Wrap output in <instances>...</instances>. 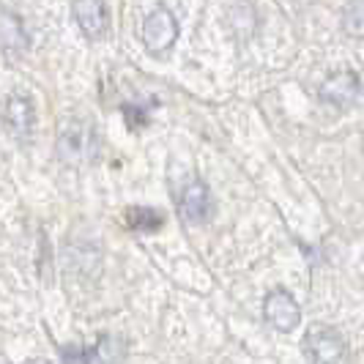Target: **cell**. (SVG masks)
Listing matches in <instances>:
<instances>
[{
    "label": "cell",
    "mask_w": 364,
    "mask_h": 364,
    "mask_svg": "<svg viewBox=\"0 0 364 364\" xmlns=\"http://www.w3.org/2000/svg\"><path fill=\"white\" fill-rule=\"evenodd\" d=\"M55 151H58V159L63 164L93 162L96 154H99V137L93 132L91 121H80V118L66 121L58 132Z\"/></svg>",
    "instance_id": "1"
},
{
    "label": "cell",
    "mask_w": 364,
    "mask_h": 364,
    "mask_svg": "<svg viewBox=\"0 0 364 364\" xmlns=\"http://www.w3.org/2000/svg\"><path fill=\"white\" fill-rule=\"evenodd\" d=\"M124 353H127L124 340H118L112 334H102L93 348H80V346L60 348L63 364H121L124 362Z\"/></svg>",
    "instance_id": "2"
},
{
    "label": "cell",
    "mask_w": 364,
    "mask_h": 364,
    "mask_svg": "<svg viewBox=\"0 0 364 364\" xmlns=\"http://www.w3.org/2000/svg\"><path fill=\"white\" fill-rule=\"evenodd\" d=\"M178 38V19L173 17L164 6H156L143 22V44L148 53H167Z\"/></svg>",
    "instance_id": "3"
},
{
    "label": "cell",
    "mask_w": 364,
    "mask_h": 364,
    "mask_svg": "<svg viewBox=\"0 0 364 364\" xmlns=\"http://www.w3.org/2000/svg\"><path fill=\"white\" fill-rule=\"evenodd\" d=\"M304 350L312 364H340L346 359V340L326 326H312L304 337Z\"/></svg>",
    "instance_id": "4"
},
{
    "label": "cell",
    "mask_w": 364,
    "mask_h": 364,
    "mask_svg": "<svg viewBox=\"0 0 364 364\" xmlns=\"http://www.w3.org/2000/svg\"><path fill=\"white\" fill-rule=\"evenodd\" d=\"M263 315H266V321H269L277 331H285V334L301 323V310H299L296 299H293L288 291H282V288H274V291L266 296V301H263Z\"/></svg>",
    "instance_id": "5"
},
{
    "label": "cell",
    "mask_w": 364,
    "mask_h": 364,
    "mask_svg": "<svg viewBox=\"0 0 364 364\" xmlns=\"http://www.w3.org/2000/svg\"><path fill=\"white\" fill-rule=\"evenodd\" d=\"M362 93V80L359 74L343 69V72H334L326 82L321 85V102H326L331 107H348L359 99Z\"/></svg>",
    "instance_id": "6"
},
{
    "label": "cell",
    "mask_w": 364,
    "mask_h": 364,
    "mask_svg": "<svg viewBox=\"0 0 364 364\" xmlns=\"http://www.w3.org/2000/svg\"><path fill=\"white\" fill-rule=\"evenodd\" d=\"M72 14L82 36H88L91 41L102 38L109 31V9L102 0H80L72 6Z\"/></svg>",
    "instance_id": "7"
},
{
    "label": "cell",
    "mask_w": 364,
    "mask_h": 364,
    "mask_svg": "<svg viewBox=\"0 0 364 364\" xmlns=\"http://www.w3.org/2000/svg\"><path fill=\"white\" fill-rule=\"evenodd\" d=\"M178 211L189 225H198L214 214V198L208 192V186L203 181H192L183 186L181 200H178Z\"/></svg>",
    "instance_id": "8"
},
{
    "label": "cell",
    "mask_w": 364,
    "mask_h": 364,
    "mask_svg": "<svg viewBox=\"0 0 364 364\" xmlns=\"http://www.w3.org/2000/svg\"><path fill=\"white\" fill-rule=\"evenodd\" d=\"M6 127L17 140H28L36 127V109L28 96H9L6 102Z\"/></svg>",
    "instance_id": "9"
},
{
    "label": "cell",
    "mask_w": 364,
    "mask_h": 364,
    "mask_svg": "<svg viewBox=\"0 0 364 364\" xmlns=\"http://www.w3.org/2000/svg\"><path fill=\"white\" fill-rule=\"evenodd\" d=\"M0 19H3V22H0V41H3L6 55H22L28 50V44H31L22 19H19L17 14H11L9 9L0 11Z\"/></svg>",
    "instance_id": "10"
},
{
    "label": "cell",
    "mask_w": 364,
    "mask_h": 364,
    "mask_svg": "<svg viewBox=\"0 0 364 364\" xmlns=\"http://www.w3.org/2000/svg\"><path fill=\"white\" fill-rule=\"evenodd\" d=\"M164 217L154 208H146V205H137L127 214V225L132 230H159L162 228Z\"/></svg>",
    "instance_id": "11"
},
{
    "label": "cell",
    "mask_w": 364,
    "mask_h": 364,
    "mask_svg": "<svg viewBox=\"0 0 364 364\" xmlns=\"http://www.w3.org/2000/svg\"><path fill=\"white\" fill-rule=\"evenodd\" d=\"M343 31L353 38H364V3H353L343 11Z\"/></svg>",
    "instance_id": "12"
},
{
    "label": "cell",
    "mask_w": 364,
    "mask_h": 364,
    "mask_svg": "<svg viewBox=\"0 0 364 364\" xmlns=\"http://www.w3.org/2000/svg\"><path fill=\"white\" fill-rule=\"evenodd\" d=\"M124 109H127V121H129V127H132V129L146 127L148 115H146V112H143V107H124Z\"/></svg>",
    "instance_id": "13"
},
{
    "label": "cell",
    "mask_w": 364,
    "mask_h": 364,
    "mask_svg": "<svg viewBox=\"0 0 364 364\" xmlns=\"http://www.w3.org/2000/svg\"><path fill=\"white\" fill-rule=\"evenodd\" d=\"M25 364H53V362H47V359H28Z\"/></svg>",
    "instance_id": "14"
}]
</instances>
